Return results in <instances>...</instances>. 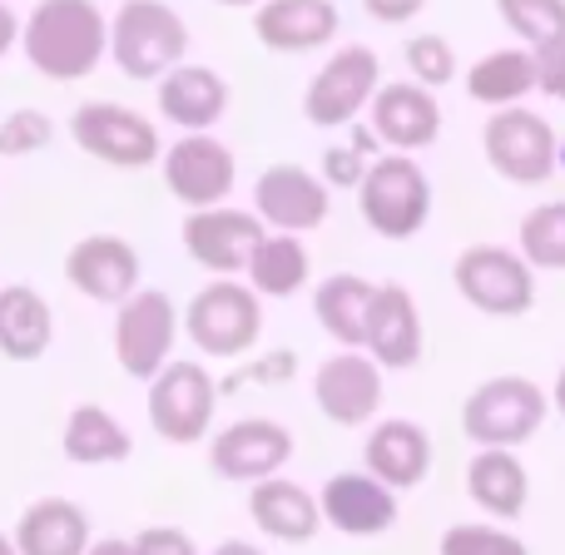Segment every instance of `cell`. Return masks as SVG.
<instances>
[{"label": "cell", "instance_id": "6da1fadb", "mask_svg": "<svg viewBox=\"0 0 565 555\" xmlns=\"http://www.w3.org/2000/svg\"><path fill=\"white\" fill-rule=\"evenodd\" d=\"M20 55L35 75L55 85H75L99 70L109 55V20L95 0H40L20 20Z\"/></svg>", "mask_w": 565, "mask_h": 555}, {"label": "cell", "instance_id": "83f0119b", "mask_svg": "<svg viewBox=\"0 0 565 555\" xmlns=\"http://www.w3.org/2000/svg\"><path fill=\"white\" fill-rule=\"evenodd\" d=\"M60 451H65V461H75V467H115V461H129L135 437L125 431V421H119L115 412L95 407V402H79L65 417Z\"/></svg>", "mask_w": 565, "mask_h": 555}, {"label": "cell", "instance_id": "603a6c76", "mask_svg": "<svg viewBox=\"0 0 565 555\" xmlns=\"http://www.w3.org/2000/svg\"><path fill=\"white\" fill-rule=\"evenodd\" d=\"M159 115L179 129H214L228 115V79L209 65H184L179 60L169 75L154 79Z\"/></svg>", "mask_w": 565, "mask_h": 555}, {"label": "cell", "instance_id": "d590c367", "mask_svg": "<svg viewBox=\"0 0 565 555\" xmlns=\"http://www.w3.org/2000/svg\"><path fill=\"white\" fill-rule=\"evenodd\" d=\"M402 60H407L412 79L427 85V89L451 85V79H457V55H451V45L441 35H412L407 45H402Z\"/></svg>", "mask_w": 565, "mask_h": 555}, {"label": "cell", "instance_id": "d4e9b609", "mask_svg": "<svg viewBox=\"0 0 565 555\" xmlns=\"http://www.w3.org/2000/svg\"><path fill=\"white\" fill-rule=\"evenodd\" d=\"M248 516L258 521L264 536L288 541V546H302V541H312L322 531L318 497L302 491L298 481H282V477L254 481V491H248Z\"/></svg>", "mask_w": 565, "mask_h": 555}, {"label": "cell", "instance_id": "e0dca14e", "mask_svg": "<svg viewBox=\"0 0 565 555\" xmlns=\"http://www.w3.org/2000/svg\"><path fill=\"white\" fill-rule=\"evenodd\" d=\"M427 332H422V312L402 282H372V302H367V322H362V352L377 367H417Z\"/></svg>", "mask_w": 565, "mask_h": 555}, {"label": "cell", "instance_id": "9a60e30c", "mask_svg": "<svg viewBox=\"0 0 565 555\" xmlns=\"http://www.w3.org/2000/svg\"><path fill=\"white\" fill-rule=\"evenodd\" d=\"M332 189L302 164H268L254 184V214L274 234H312L328 224Z\"/></svg>", "mask_w": 565, "mask_h": 555}, {"label": "cell", "instance_id": "f546056e", "mask_svg": "<svg viewBox=\"0 0 565 555\" xmlns=\"http://www.w3.org/2000/svg\"><path fill=\"white\" fill-rule=\"evenodd\" d=\"M372 282L362 274H332L312 288V318L322 322L338 348H362V322H367Z\"/></svg>", "mask_w": 565, "mask_h": 555}, {"label": "cell", "instance_id": "9c48e42d", "mask_svg": "<svg viewBox=\"0 0 565 555\" xmlns=\"http://www.w3.org/2000/svg\"><path fill=\"white\" fill-rule=\"evenodd\" d=\"M70 139L85 149L89 159L109 169H149L159 164V125L149 115L119 105V99H89L70 115Z\"/></svg>", "mask_w": 565, "mask_h": 555}, {"label": "cell", "instance_id": "44dd1931", "mask_svg": "<svg viewBox=\"0 0 565 555\" xmlns=\"http://www.w3.org/2000/svg\"><path fill=\"white\" fill-rule=\"evenodd\" d=\"M338 6L332 0H258L254 35L274 55H308L338 40Z\"/></svg>", "mask_w": 565, "mask_h": 555}, {"label": "cell", "instance_id": "8d00e7d4", "mask_svg": "<svg viewBox=\"0 0 565 555\" xmlns=\"http://www.w3.org/2000/svg\"><path fill=\"white\" fill-rule=\"evenodd\" d=\"M441 555H531V546L501 526H451L441 531Z\"/></svg>", "mask_w": 565, "mask_h": 555}, {"label": "cell", "instance_id": "7dc6e473", "mask_svg": "<svg viewBox=\"0 0 565 555\" xmlns=\"http://www.w3.org/2000/svg\"><path fill=\"white\" fill-rule=\"evenodd\" d=\"M556 169H565V145H556Z\"/></svg>", "mask_w": 565, "mask_h": 555}, {"label": "cell", "instance_id": "ac0fdd59", "mask_svg": "<svg viewBox=\"0 0 565 555\" xmlns=\"http://www.w3.org/2000/svg\"><path fill=\"white\" fill-rule=\"evenodd\" d=\"M65 282L89 302H125L129 292L145 282V264H139L135 244L119 234H89L65 254Z\"/></svg>", "mask_w": 565, "mask_h": 555}, {"label": "cell", "instance_id": "cb8c5ba5", "mask_svg": "<svg viewBox=\"0 0 565 555\" xmlns=\"http://www.w3.org/2000/svg\"><path fill=\"white\" fill-rule=\"evenodd\" d=\"M15 555H85L89 546V516L70 497H40L20 511L15 536H10Z\"/></svg>", "mask_w": 565, "mask_h": 555}, {"label": "cell", "instance_id": "bcb514c9", "mask_svg": "<svg viewBox=\"0 0 565 555\" xmlns=\"http://www.w3.org/2000/svg\"><path fill=\"white\" fill-rule=\"evenodd\" d=\"M218 6H258V0H218Z\"/></svg>", "mask_w": 565, "mask_h": 555}, {"label": "cell", "instance_id": "836d02e7", "mask_svg": "<svg viewBox=\"0 0 565 555\" xmlns=\"http://www.w3.org/2000/svg\"><path fill=\"white\" fill-rule=\"evenodd\" d=\"M50 139H55V119L45 115V109H10L6 119H0V159H25V154H40V149H50Z\"/></svg>", "mask_w": 565, "mask_h": 555}, {"label": "cell", "instance_id": "ee69618b", "mask_svg": "<svg viewBox=\"0 0 565 555\" xmlns=\"http://www.w3.org/2000/svg\"><path fill=\"white\" fill-rule=\"evenodd\" d=\"M551 407L565 417V367H561V377H556V387H551Z\"/></svg>", "mask_w": 565, "mask_h": 555}, {"label": "cell", "instance_id": "d6a6232c", "mask_svg": "<svg viewBox=\"0 0 565 555\" xmlns=\"http://www.w3.org/2000/svg\"><path fill=\"white\" fill-rule=\"evenodd\" d=\"M497 15L526 50L565 40V0H497Z\"/></svg>", "mask_w": 565, "mask_h": 555}, {"label": "cell", "instance_id": "f6af8a7d", "mask_svg": "<svg viewBox=\"0 0 565 555\" xmlns=\"http://www.w3.org/2000/svg\"><path fill=\"white\" fill-rule=\"evenodd\" d=\"M0 555H15V546H10V536H0Z\"/></svg>", "mask_w": 565, "mask_h": 555}, {"label": "cell", "instance_id": "30bf717a", "mask_svg": "<svg viewBox=\"0 0 565 555\" xmlns=\"http://www.w3.org/2000/svg\"><path fill=\"white\" fill-rule=\"evenodd\" d=\"M179 338V308L164 288H135L125 302H115V357L125 377L149 382L169 357Z\"/></svg>", "mask_w": 565, "mask_h": 555}, {"label": "cell", "instance_id": "4fadbf2b", "mask_svg": "<svg viewBox=\"0 0 565 555\" xmlns=\"http://www.w3.org/2000/svg\"><path fill=\"white\" fill-rule=\"evenodd\" d=\"M264 218L254 209H228V204H209V209H189L184 218V254L199 268H209L214 278H234L244 274L254 244L264 238Z\"/></svg>", "mask_w": 565, "mask_h": 555}, {"label": "cell", "instance_id": "b9f144b4", "mask_svg": "<svg viewBox=\"0 0 565 555\" xmlns=\"http://www.w3.org/2000/svg\"><path fill=\"white\" fill-rule=\"evenodd\" d=\"M85 555H135V546H129V541H119V536H109V541H89Z\"/></svg>", "mask_w": 565, "mask_h": 555}, {"label": "cell", "instance_id": "8992f818", "mask_svg": "<svg viewBox=\"0 0 565 555\" xmlns=\"http://www.w3.org/2000/svg\"><path fill=\"white\" fill-rule=\"evenodd\" d=\"M556 129L526 105H501L481 125V154L507 184H546L556 174Z\"/></svg>", "mask_w": 565, "mask_h": 555}, {"label": "cell", "instance_id": "52a82bcc", "mask_svg": "<svg viewBox=\"0 0 565 555\" xmlns=\"http://www.w3.org/2000/svg\"><path fill=\"white\" fill-rule=\"evenodd\" d=\"M214 402L218 387L209 377L204 362H174L149 377V427H154L159 441L169 447H194V441L209 437L214 427Z\"/></svg>", "mask_w": 565, "mask_h": 555}, {"label": "cell", "instance_id": "7402d4cb", "mask_svg": "<svg viewBox=\"0 0 565 555\" xmlns=\"http://www.w3.org/2000/svg\"><path fill=\"white\" fill-rule=\"evenodd\" d=\"M362 467L372 471L377 481H387L392 491H407V487H422L431 471V437L427 427L407 417H387L367 431L362 441Z\"/></svg>", "mask_w": 565, "mask_h": 555}, {"label": "cell", "instance_id": "2e32d148", "mask_svg": "<svg viewBox=\"0 0 565 555\" xmlns=\"http://www.w3.org/2000/svg\"><path fill=\"white\" fill-rule=\"evenodd\" d=\"M292 457V431L274 417H238L209 441V467L224 481H264L278 477Z\"/></svg>", "mask_w": 565, "mask_h": 555}, {"label": "cell", "instance_id": "484cf974", "mask_svg": "<svg viewBox=\"0 0 565 555\" xmlns=\"http://www.w3.org/2000/svg\"><path fill=\"white\" fill-rule=\"evenodd\" d=\"M55 342V312H50L45 292L30 282H6L0 288V357L10 362H35Z\"/></svg>", "mask_w": 565, "mask_h": 555}, {"label": "cell", "instance_id": "5b68a950", "mask_svg": "<svg viewBox=\"0 0 565 555\" xmlns=\"http://www.w3.org/2000/svg\"><path fill=\"white\" fill-rule=\"evenodd\" d=\"M551 417V397L531 377H487L461 407V431L477 447H521Z\"/></svg>", "mask_w": 565, "mask_h": 555}, {"label": "cell", "instance_id": "7a4b0ae2", "mask_svg": "<svg viewBox=\"0 0 565 555\" xmlns=\"http://www.w3.org/2000/svg\"><path fill=\"white\" fill-rule=\"evenodd\" d=\"M189 50V25L169 0H125L109 20V55L119 65V75L154 85L159 75L184 60Z\"/></svg>", "mask_w": 565, "mask_h": 555}, {"label": "cell", "instance_id": "7c38bea8", "mask_svg": "<svg viewBox=\"0 0 565 555\" xmlns=\"http://www.w3.org/2000/svg\"><path fill=\"white\" fill-rule=\"evenodd\" d=\"M159 174L164 189L184 209H209L224 204L238 184V159L224 139H214L209 129H184L169 149H159Z\"/></svg>", "mask_w": 565, "mask_h": 555}, {"label": "cell", "instance_id": "ba28073f", "mask_svg": "<svg viewBox=\"0 0 565 555\" xmlns=\"http://www.w3.org/2000/svg\"><path fill=\"white\" fill-rule=\"evenodd\" d=\"M451 282L487 318H521V312L536 308V268L516 248L471 244L451 268Z\"/></svg>", "mask_w": 565, "mask_h": 555}, {"label": "cell", "instance_id": "277c9868", "mask_svg": "<svg viewBox=\"0 0 565 555\" xmlns=\"http://www.w3.org/2000/svg\"><path fill=\"white\" fill-rule=\"evenodd\" d=\"M184 332L204 357H244L264 338V298L248 282H204L184 308Z\"/></svg>", "mask_w": 565, "mask_h": 555}, {"label": "cell", "instance_id": "3957f363", "mask_svg": "<svg viewBox=\"0 0 565 555\" xmlns=\"http://www.w3.org/2000/svg\"><path fill=\"white\" fill-rule=\"evenodd\" d=\"M358 214L377 238H417L431 218V179L412 154H377L358 179Z\"/></svg>", "mask_w": 565, "mask_h": 555}, {"label": "cell", "instance_id": "4dcf8cb0", "mask_svg": "<svg viewBox=\"0 0 565 555\" xmlns=\"http://www.w3.org/2000/svg\"><path fill=\"white\" fill-rule=\"evenodd\" d=\"M536 89V65H531V50H491L477 65L467 70V95L487 109L501 105H521V99Z\"/></svg>", "mask_w": 565, "mask_h": 555}, {"label": "cell", "instance_id": "5bb4252c", "mask_svg": "<svg viewBox=\"0 0 565 555\" xmlns=\"http://www.w3.org/2000/svg\"><path fill=\"white\" fill-rule=\"evenodd\" d=\"M312 402L338 427H367L382 407V367L362 348H342L312 372Z\"/></svg>", "mask_w": 565, "mask_h": 555}, {"label": "cell", "instance_id": "4316f807", "mask_svg": "<svg viewBox=\"0 0 565 555\" xmlns=\"http://www.w3.org/2000/svg\"><path fill=\"white\" fill-rule=\"evenodd\" d=\"M467 497L477 501L487 516L497 521H516L531 501V481L521 467L516 447H477L467 467Z\"/></svg>", "mask_w": 565, "mask_h": 555}, {"label": "cell", "instance_id": "f35d334b", "mask_svg": "<svg viewBox=\"0 0 565 555\" xmlns=\"http://www.w3.org/2000/svg\"><path fill=\"white\" fill-rule=\"evenodd\" d=\"M129 546H135V555H199L194 536L179 526H149V531H139Z\"/></svg>", "mask_w": 565, "mask_h": 555}, {"label": "cell", "instance_id": "ab89813d", "mask_svg": "<svg viewBox=\"0 0 565 555\" xmlns=\"http://www.w3.org/2000/svg\"><path fill=\"white\" fill-rule=\"evenodd\" d=\"M422 6H427V0H362V10H367L377 25H407V20L422 15Z\"/></svg>", "mask_w": 565, "mask_h": 555}, {"label": "cell", "instance_id": "60d3db41", "mask_svg": "<svg viewBox=\"0 0 565 555\" xmlns=\"http://www.w3.org/2000/svg\"><path fill=\"white\" fill-rule=\"evenodd\" d=\"M15 40H20V15L6 6V0H0V60L15 50Z\"/></svg>", "mask_w": 565, "mask_h": 555}, {"label": "cell", "instance_id": "8fae6325", "mask_svg": "<svg viewBox=\"0 0 565 555\" xmlns=\"http://www.w3.org/2000/svg\"><path fill=\"white\" fill-rule=\"evenodd\" d=\"M382 85V60L367 45H342L322 60V70L302 89V119L312 129H342L367 109V99Z\"/></svg>", "mask_w": 565, "mask_h": 555}, {"label": "cell", "instance_id": "74e56055", "mask_svg": "<svg viewBox=\"0 0 565 555\" xmlns=\"http://www.w3.org/2000/svg\"><path fill=\"white\" fill-rule=\"evenodd\" d=\"M531 65H536V89L541 95H551V99H561L565 105V40L531 50Z\"/></svg>", "mask_w": 565, "mask_h": 555}, {"label": "cell", "instance_id": "e575fe53", "mask_svg": "<svg viewBox=\"0 0 565 555\" xmlns=\"http://www.w3.org/2000/svg\"><path fill=\"white\" fill-rule=\"evenodd\" d=\"M372 159H377V135H372V129H358V135H352V145H332L328 154H322V184L328 189H358V179L367 174V164Z\"/></svg>", "mask_w": 565, "mask_h": 555}, {"label": "cell", "instance_id": "ffe728a7", "mask_svg": "<svg viewBox=\"0 0 565 555\" xmlns=\"http://www.w3.org/2000/svg\"><path fill=\"white\" fill-rule=\"evenodd\" d=\"M318 516L342 536H387L397 526V491L372 471H338L318 491Z\"/></svg>", "mask_w": 565, "mask_h": 555}, {"label": "cell", "instance_id": "7bdbcfd3", "mask_svg": "<svg viewBox=\"0 0 565 555\" xmlns=\"http://www.w3.org/2000/svg\"><path fill=\"white\" fill-rule=\"evenodd\" d=\"M214 555H264V551L248 546V541H224V546H218Z\"/></svg>", "mask_w": 565, "mask_h": 555}, {"label": "cell", "instance_id": "f1b7e54d", "mask_svg": "<svg viewBox=\"0 0 565 555\" xmlns=\"http://www.w3.org/2000/svg\"><path fill=\"white\" fill-rule=\"evenodd\" d=\"M244 274L258 298H292L312 278V258L302 234H264L254 244V254H248Z\"/></svg>", "mask_w": 565, "mask_h": 555}, {"label": "cell", "instance_id": "1f68e13d", "mask_svg": "<svg viewBox=\"0 0 565 555\" xmlns=\"http://www.w3.org/2000/svg\"><path fill=\"white\" fill-rule=\"evenodd\" d=\"M516 254L526 258L536 274H565V199L556 204H536L521 218Z\"/></svg>", "mask_w": 565, "mask_h": 555}, {"label": "cell", "instance_id": "d6986e66", "mask_svg": "<svg viewBox=\"0 0 565 555\" xmlns=\"http://www.w3.org/2000/svg\"><path fill=\"white\" fill-rule=\"evenodd\" d=\"M367 115H372L367 129L377 135V145L397 149V154H422V149H431L441 135V105L417 79L377 85V95L367 99Z\"/></svg>", "mask_w": 565, "mask_h": 555}]
</instances>
